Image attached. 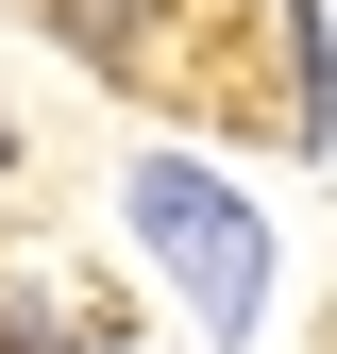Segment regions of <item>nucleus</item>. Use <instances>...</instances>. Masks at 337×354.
<instances>
[{
    "label": "nucleus",
    "instance_id": "nucleus-1",
    "mask_svg": "<svg viewBox=\"0 0 337 354\" xmlns=\"http://www.w3.org/2000/svg\"><path fill=\"white\" fill-rule=\"evenodd\" d=\"M118 203H135V236L168 253V270H186V304H202L220 337H253V321H270V219H253V203L220 186V169L152 152V169H135Z\"/></svg>",
    "mask_w": 337,
    "mask_h": 354
},
{
    "label": "nucleus",
    "instance_id": "nucleus-2",
    "mask_svg": "<svg viewBox=\"0 0 337 354\" xmlns=\"http://www.w3.org/2000/svg\"><path fill=\"white\" fill-rule=\"evenodd\" d=\"M51 34H68L84 68H118V84L168 68V0H51Z\"/></svg>",
    "mask_w": 337,
    "mask_h": 354
},
{
    "label": "nucleus",
    "instance_id": "nucleus-3",
    "mask_svg": "<svg viewBox=\"0 0 337 354\" xmlns=\"http://www.w3.org/2000/svg\"><path fill=\"white\" fill-rule=\"evenodd\" d=\"M0 169H17V136H0Z\"/></svg>",
    "mask_w": 337,
    "mask_h": 354
}]
</instances>
